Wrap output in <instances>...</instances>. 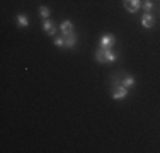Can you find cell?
Returning <instances> with one entry per match:
<instances>
[{
  "instance_id": "5",
  "label": "cell",
  "mask_w": 160,
  "mask_h": 153,
  "mask_svg": "<svg viewBox=\"0 0 160 153\" xmlns=\"http://www.w3.org/2000/svg\"><path fill=\"white\" fill-rule=\"evenodd\" d=\"M153 24H155V19H153V15H152V12H145L142 15V26L147 29H152Z\"/></svg>"
},
{
  "instance_id": "11",
  "label": "cell",
  "mask_w": 160,
  "mask_h": 153,
  "mask_svg": "<svg viewBox=\"0 0 160 153\" xmlns=\"http://www.w3.org/2000/svg\"><path fill=\"white\" fill-rule=\"evenodd\" d=\"M49 14H51V10H49L46 5H41V7H39V15H41L43 19H48Z\"/></svg>"
},
{
  "instance_id": "9",
  "label": "cell",
  "mask_w": 160,
  "mask_h": 153,
  "mask_svg": "<svg viewBox=\"0 0 160 153\" xmlns=\"http://www.w3.org/2000/svg\"><path fill=\"white\" fill-rule=\"evenodd\" d=\"M60 31H62V34H63V36H65V34L73 32V24H72L70 21H63L62 24H60Z\"/></svg>"
},
{
  "instance_id": "8",
  "label": "cell",
  "mask_w": 160,
  "mask_h": 153,
  "mask_svg": "<svg viewBox=\"0 0 160 153\" xmlns=\"http://www.w3.org/2000/svg\"><path fill=\"white\" fill-rule=\"evenodd\" d=\"M119 83H121V85H124V87H126V89H133L136 82H135V78H133L131 75H124L123 78L119 80Z\"/></svg>"
},
{
  "instance_id": "7",
  "label": "cell",
  "mask_w": 160,
  "mask_h": 153,
  "mask_svg": "<svg viewBox=\"0 0 160 153\" xmlns=\"http://www.w3.org/2000/svg\"><path fill=\"white\" fill-rule=\"evenodd\" d=\"M63 39H65V48H75L77 46V34L75 32L65 34Z\"/></svg>"
},
{
  "instance_id": "3",
  "label": "cell",
  "mask_w": 160,
  "mask_h": 153,
  "mask_svg": "<svg viewBox=\"0 0 160 153\" xmlns=\"http://www.w3.org/2000/svg\"><path fill=\"white\" fill-rule=\"evenodd\" d=\"M114 44H116L114 34H102L101 36V48H112Z\"/></svg>"
},
{
  "instance_id": "13",
  "label": "cell",
  "mask_w": 160,
  "mask_h": 153,
  "mask_svg": "<svg viewBox=\"0 0 160 153\" xmlns=\"http://www.w3.org/2000/svg\"><path fill=\"white\" fill-rule=\"evenodd\" d=\"M53 44L55 46H58V48H65V39H63V36L62 37H55V39H53Z\"/></svg>"
},
{
  "instance_id": "1",
  "label": "cell",
  "mask_w": 160,
  "mask_h": 153,
  "mask_svg": "<svg viewBox=\"0 0 160 153\" xmlns=\"http://www.w3.org/2000/svg\"><path fill=\"white\" fill-rule=\"evenodd\" d=\"M118 60V53L112 51V48H99L96 51L97 63H114Z\"/></svg>"
},
{
  "instance_id": "2",
  "label": "cell",
  "mask_w": 160,
  "mask_h": 153,
  "mask_svg": "<svg viewBox=\"0 0 160 153\" xmlns=\"http://www.w3.org/2000/svg\"><path fill=\"white\" fill-rule=\"evenodd\" d=\"M126 95H128V89L124 85H118V83H114V87H112V99L114 101H123V99H126Z\"/></svg>"
},
{
  "instance_id": "10",
  "label": "cell",
  "mask_w": 160,
  "mask_h": 153,
  "mask_svg": "<svg viewBox=\"0 0 160 153\" xmlns=\"http://www.w3.org/2000/svg\"><path fill=\"white\" fill-rule=\"evenodd\" d=\"M16 21H17L19 27H28V26H29V21H28V17H26L24 14H17Z\"/></svg>"
},
{
  "instance_id": "12",
  "label": "cell",
  "mask_w": 160,
  "mask_h": 153,
  "mask_svg": "<svg viewBox=\"0 0 160 153\" xmlns=\"http://www.w3.org/2000/svg\"><path fill=\"white\" fill-rule=\"evenodd\" d=\"M143 10L145 12H152V10H153V2H152V0H145L143 2Z\"/></svg>"
},
{
  "instance_id": "4",
  "label": "cell",
  "mask_w": 160,
  "mask_h": 153,
  "mask_svg": "<svg viewBox=\"0 0 160 153\" xmlns=\"http://www.w3.org/2000/svg\"><path fill=\"white\" fill-rule=\"evenodd\" d=\"M142 5V0H124V9L131 14H136Z\"/></svg>"
},
{
  "instance_id": "6",
  "label": "cell",
  "mask_w": 160,
  "mask_h": 153,
  "mask_svg": "<svg viewBox=\"0 0 160 153\" xmlns=\"http://www.w3.org/2000/svg\"><path fill=\"white\" fill-rule=\"evenodd\" d=\"M43 31L48 34V36H55V32H56V24L53 21H49V19H44V22H43Z\"/></svg>"
}]
</instances>
